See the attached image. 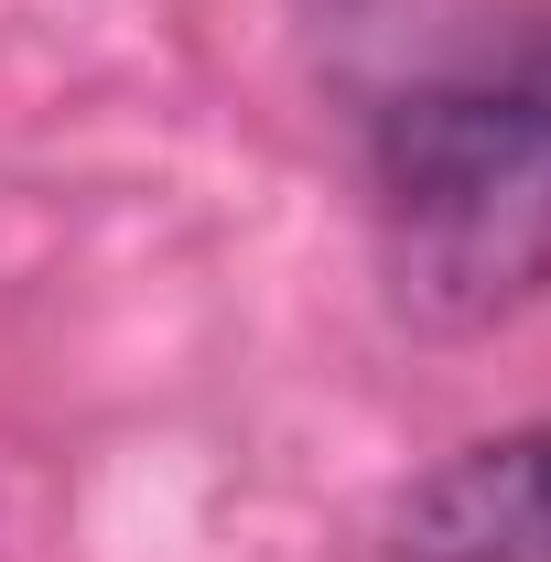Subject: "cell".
Masks as SVG:
<instances>
[{
  "label": "cell",
  "mask_w": 551,
  "mask_h": 562,
  "mask_svg": "<svg viewBox=\"0 0 551 562\" xmlns=\"http://www.w3.org/2000/svg\"><path fill=\"white\" fill-rule=\"evenodd\" d=\"M390 562H551V422L454 443L390 497Z\"/></svg>",
  "instance_id": "obj_2"
},
{
  "label": "cell",
  "mask_w": 551,
  "mask_h": 562,
  "mask_svg": "<svg viewBox=\"0 0 551 562\" xmlns=\"http://www.w3.org/2000/svg\"><path fill=\"white\" fill-rule=\"evenodd\" d=\"M379 260L412 325H497L551 281V87L432 76L368 140Z\"/></svg>",
  "instance_id": "obj_1"
}]
</instances>
